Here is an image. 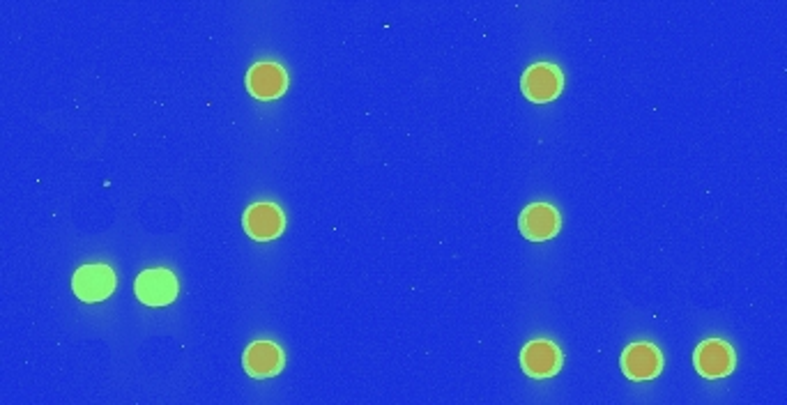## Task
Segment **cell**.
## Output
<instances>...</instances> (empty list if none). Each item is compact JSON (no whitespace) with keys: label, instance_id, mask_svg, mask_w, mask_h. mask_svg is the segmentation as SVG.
Wrapping results in <instances>:
<instances>
[{"label":"cell","instance_id":"1","mask_svg":"<svg viewBox=\"0 0 787 405\" xmlns=\"http://www.w3.org/2000/svg\"><path fill=\"white\" fill-rule=\"evenodd\" d=\"M72 288L83 302H102L116 290V274L109 265H83L74 274Z\"/></svg>","mask_w":787,"mask_h":405},{"label":"cell","instance_id":"2","mask_svg":"<svg viewBox=\"0 0 787 405\" xmlns=\"http://www.w3.org/2000/svg\"><path fill=\"white\" fill-rule=\"evenodd\" d=\"M693 364L700 376L723 378V376H730L732 369H735V353H732L730 343H725L721 339H709V341H702L700 346L695 348Z\"/></svg>","mask_w":787,"mask_h":405},{"label":"cell","instance_id":"3","mask_svg":"<svg viewBox=\"0 0 787 405\" xmlns=\"http://www.w3.org/2000/svg\"><path fill=\"white\" fill-rule=\"evenodd\" d=\"M178 295V281L168 270H148L136 279V297L148 307H166Z\"/></svg>","mask_w":787,"mask_h":405},{"label":"cell","instance_id":"4","mask_svg":"<svg viewBox=\"0 0 787 405\" xmlns=\"http://www.w3.org/2000/svg\"><path fill=\"white\" fill-rule=\"evenodd\" d=\"M523 371L532 378H550L560 371L562 353L553 341H530L521 355Z\"/></svg>","mask_w":787,"mask_h":405},{"label":"cell","instance_id":"5","mask_svg":"<svg viewBox=\"0 0 787 405\" xmlns=\"http://www.w3.org/2000/svg\"><path fill=\"white\" fill-rule=\"evenodd\" d=\"M518 226L527 240L544 242L560 233V212L548 203H534L523 210Z\"/></svg>","mask_w":787,"mask_h":405},{"label":"cell","instance_id":"6","mask_svg":"<svg viewBox=\"0 0 787 405\" xmlns=\"http://www.w3.org/2000/svg\"><path fill=\"white\" fill-rule=\"evenodd\" d=\"M523 93L532 102L544 104L562 93V74L555 65L539 63L523 74Z\"/></svg>","mask_w":787,"mask_h":405},{"label":"cell","instance_id":"7","mask_svg":"<svg viewBox=\"0 0 787 405\" xmlns=\"http://www.w3.org/2000/svg\"><path fill=\"white\" fill-rule=\"evenodd\" d=\"M286 219L277 205L272 203H256L251 205L244 215V231H247L254 240H274L284 233Z\"/></svg>","mask_w":787,"mask_h":405},{"label":"cell","instance_id":"8","mask_svg":"<svg viewBox=\"0 0 787 405\" xmlns=\"http://www.w3.org/2000/svg\"><path fill=\"white\" fill-rule=\"evenodd\" d=\"M663 357L652 343H633L624 350L622 369L631 380H652L661 373Z\"/></svg>","mask_w":787,"mask_h":405},{"label":"cell","instance_id":"9","mask_svg":"<svg viewBox=\"0 0 787 405\" xmlns=\"http://www.w3.org/2000/svg\"><path fill=\"white\" fill-rule=\"evenodd\" d=\"M244 369L251 378H270L284 369V353L277 343L256 341L244 353Z\"/></svg>","mask_w":787,"mask_h":405},{"label":"cell","instance_id":"10","mask_svg":"<svg viewBox=\"0 0 787 405\" xmlns=\"http://www.w3.org/2000/svg\"><path fill=\"white\" fill-rule=\"evenodd\" d=\"M247 86L249 93L258 99H274L288 86L286 72L277 63H258L247 74Z\"/></svg>","mask_w":787,"mask_h":405}]
</instances>
